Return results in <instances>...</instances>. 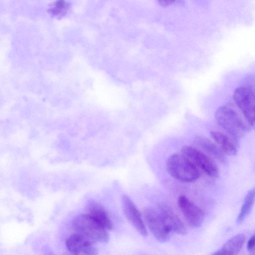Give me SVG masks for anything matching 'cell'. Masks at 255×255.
Masks as SVG:
<instances>
[{
	"instance_id": "obj_8",
	"label": "cell",
	"mask_w": 255,
	"mask_h": 255,
	"mask_svg": "<svg viewBox=\"0 0 255 255\" xmlns=\"http://www.w3.org/2000/svg\"><path fill=\"white\" fill-rule=\"evenodd\" d=\"M178 204L189 225L194 228L201 226L204 219V213L198 206L184 195L179 196Z\"/></svg>"
},
{
	"instance_id": "obj_4",
	"label": "cell",
	"mask_w": 255,
	"mask_h": 255,
	"mask_svg": "<svg viewBox=\"0 0 255 255\" xmlns=\"http://www.w3.org/2000/svg\"><path fill=\"white\" fill-rule=\"evenodd\" d=\"M72 226L78 233L82 234L93 241L107 243L109 240L107 230L98 224L88 214H80L76 217Z\"/></svg>"
},
{
	"instance_id": "obj_10",
	"label": "cell",
	"mask_w": 255,
	"mask_h": 255,
	"mask_svg": "<svg viewBox=\"0 0 255 255\" xmlns=\"http://www.w3.org/2000/svg\"><path fill=\"white\" fill-rule=\"evenodd\" d=\"M158 212L172 233L183 235L187 234V230L184 224L170 206L165 203L160 204L158 206Z\"/></svg>"
},
{
	"instance_id": "obj_2",
	"label": "cell",
	"mask_w": 255,
	"mask_h": 255,
	"mask_svg": "<svg viewBox=\"0 0 255 255\" xmlns=\"http://www.w3.org/2000/svg\"><path fill=\"white\" fill-rule=\"evenodd\" d=\"M166 168L171 177L182 182H194L200 175L198 168L181 152L171 155L167 160Z\"/></svg>"
},
{
	"instance_id": "obj_12",
	"label": "cell",
	"mask_w": 255,
	"mask_h": 255,
	"mask_svg": "<svg viewBox=\"0 0 255 255\" xmlns=\"http://www.w3.org/2000/svg\"><path fill=\"white\" fill-rule=\"evenodd\" d=\"M88 214L107 230L113 228V222L106 211L99 204L90 202L88 205Z\"/></svg>"
},
{
	"instance_id": "obj_11",
	"label": "cell",
	"mask_w": 255,
	"mask_h": 255,
	"mask_svg": "<svg viewBox=\"0 0 255 255\" xmlns=\"http://www.w3.org/2000/svg\"><path fill=\"white\" fill-rule=\"evenodd\" d=\"M194 142L198 147L222 163L226 162L227 159L224 152L219 146L209 139L203 136H197L195 137Z\"/></svg>"
},
{
	"instance_id": "obj_3",
	"label": "cell",
	"mask_w": 255,
	"mask_h": 255,
	"mask_svg": "<svg viewBox=\"0 0 255 255\" xmlns=\"http://www.w3.org/2000/svg\"><path fill=\"white\" fill-rule=\"evenodd\" d=\"M215 119L219 126L234 139H240L246 134L249 128L239 114L232 108L223 105L215 112Z\"/></svg>"
},
{
	"instance_id": "obj_1",
	"label": "cell",
	"mask_w": 255,
	"mask_h": 255,
	"mask_svg": "<svg viewBox=\"0 0 255 255\" xmlns=\"http://www.w3.org/2000/svg\"><path fill=\"white\" fill-rule=\"evenodd\" d=\"M235 102L249 125L255 130V76L249 74L242 80L233 93Z\"/></svg>"
},
{
	"instance_id": "obj_5",
	"label": "cell",
	"mask_w": 255,
	"mask_h": 255,
	"mask_svg": "<svg viewBox=\"0 0 255 255\" xmlns=\"http://www.w3.org/2000/svg\"><path fill=\"white\" fill-rule=\"evenodd\" d=\"M181 152L207 175L217 177L219 172L214 162L202 151L191 145H184Z\"/></svg>"
},
{
	"instance_id": "obj_17",
	"label": "cell",
	"mask_w": 255,
	"mask_h": 255,
	"mask_svg": "<svg viewBox=\"0 0 255 255\" xmlns=\"http://www.w3.org/2000/svg\"><path fill=\"white\" fill-rule=\"evenodd\" d=\"M255 248V235L249 239L247 243V249L249 252H253Z\"/></svg>"
},
{
	"instance_id": "obj_14",
	"label": "cell",
	"mask_w": 255,
	"mask_h": 255,
	"mask_svg": "<svg viewBox=\"0 0 255 255\" xmlns=\"http://www.w3.org/2000/svg\"><path fill=\"white\" fill-rule=\"evenodd\" d=\"M210 134L224 153L230 156L236 155L238 152L237 147L228 136L218 131H211Z\"/></svg>"
},
{
	"instance_id": "obj_7",
	"label": "cell",
	"mask_w": 255,
	"mask_h": 255,
	"mask_svg": "<svg viewBox=\"0 0 255 255\" xmlns=\"http://www.w3.org/2000/svg\"><path fill=\"white\" fill-rule=\"evenodd\" d=\"M95 241L78 233L70 236L66 241V246L72 255H98V250Z\"/></svg>"
},
{
	"instance_id": "obj_15",
	"label": "cell",
	"mask_w": 255,
	"mask_h": 255,
	"mask_svg": "<svg viewBox=\"0 0 255 255\" xmlns=\"http://www.w3.org/2000/svg\"><path fill=\"white\" fill-rule=\"evenodd\" d=\"M255 201V186L247 193L240 211L238 215L236 222L242 223L250 213Z\"/></svg>"
},
{
	"instance_id": "obj_13",
	"label": "cell",
	"mask_w": 255,
	"mask_h": 255,
	"mask_svg": "<svg viewBox=\"0 0 255 255\" xmlns=\"http://www.w3.org/2000/svg\"><path fill=\"white\" fill-rule=\"evenodd\" d=\"M245 240L243 234H238L227 241L212 255H237L241 250Z\"/></svg>"
},
{
	"instance_id": "obj_9",
	"label": "cell",
	"mask_w": 255,
	"mask_h": 255,
	"mask_svg": "<svg viewBox=\"0 0 255 255\" xmlns=\"http://www.w3.org/2000/svg\"><path fill=\"white\" fill-rule=\"evenodd\" d=\"M122 204L124 213L129 222L140 235L146 236V227L141 214L134 202L129 196L124 194L122 197Z\"/></svg>"
},
{
	"instance_id": "obj_16",
	"label": "cell",
	"mask_w": 255,
	"mask_h": 255,
	"mask_svg": "<svg viewBox=\"0 0 255 255\" xmlns=\"http://www.w3.org/2000/svg\"><path fill=\"white\" fill-rule=\"evenodd\" d=\"M68 4L65 1H55L50 7V12L55 15H61L68 9Z\"/></svg>"
},
{
	"instance_id": "obj_6",
	"label": "cell",
	"mask_w": 255,
	"mask_h": 255,
	"mask_svg": "<svg viewBox=\"0 0 255 255\" xmlns=\"http://www.w3.org/2000/svg\"><path fill=\"white\" fill-rule=\"evenodd\" d=\"M143 214L146 224L154 238L162 243L168 241L172 232L163 222L158 211L147 207L144 209Z\"/></svg>"
}]
</instances>
